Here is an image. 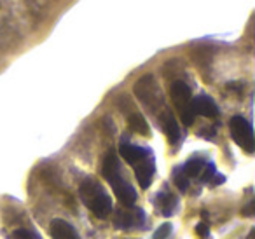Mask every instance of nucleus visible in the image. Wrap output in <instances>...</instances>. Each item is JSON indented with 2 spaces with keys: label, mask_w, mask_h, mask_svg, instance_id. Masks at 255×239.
<instances>
[{
  "label": "nucleus",
  "mask_w": 255,
  "mask_h": 239,
  "mask_svg": "<svg viewBox=\"0 0 255 239\" xmlns=\"http://www.w3.org/2000/svg\"><path fill=\"white\" fill-rule=\"evenodd\" d=\"M170 95H171V100H173L175 107L178 109V114H180V119L185 126H191L196 119V114L192 110V95H191V88H189L185 82L182 81H175L171 84V89H170Z\"/></svg>",
  "instance_id": "7ed1b4c3"
},
{
  "label": "nucleus",
  "mask_w": 255,
  "mask_h": 239,
  "mask_svg": "<svg viewBox=\"0 0 255 239\" xmlns=\"http://www.w3.org/2000/svg\"><path fill=\"white\" fill-rule=\"evenodd\" d=\"M196 232H198L199 236H201L203 239H208V227H206V224H198V227H196Z\"/></svg>",
  "instance_id": "6ab92c4d"
},
{
  "label": "nucleus",
  "mask_w": 255,
  "mask_h": 239,
  "mask_svg": "<svg viewBox=\"0 0 255 239\" xmlns=\"http://www.w3.org/2000/svg\"><path fill=\"white\" fill-rule=\"evenodd\" d=\"M102 173L107 178V182L112 185V190L116 192V196H117V199L121 201V204L131 208L136 201V190L133 189V187L126 182V178L123 176L119 159H117V155L114 150H110L109 154L105 155V159H103Z\"/></svg>",
  "instance_id": "f257e3e1"
},
{
  "label": "nucleus",
  "mask_w": 255,
  "mask_h": 239,
  "mask_svg": "<svg viewBox=\"0 0 255 239\" xmlns=\"http://www.w3.org/2000/svg\"><path fill=\"white\" fill-rule=\"evenodd\" d=\"M170 234H171V225L170 224H163L161 227H157L156 234H154V239H166Z\"/></svg>",
  "instance_id": "a211bd4d"
},
{
  "label": "nucleus",
  "mask_w": 255,
  "mask_h": 239,
  "mask_svg": "<svg viewBox=\"0 0 255 239\" xmlns=\"http://www.w3.org/2000/svg\"><path fill=\"white\" fill-rule=\"evenodd\" d=\"M81 199L96 217L105 218L112 211V199L109 194L103 190V187L95 180H84L79 189Z\"/></svg>",
  "instance_id": "f03ea898"
},
{
  "label": "nucleus",
  "mask_w": 255,
  "mask_h": 239,
  "mask_svg": "<svg viewBox=\"0 0 255 239\" xmlns=\"http://www.w3.org/2000/svg\"><path fill=\"white\" fill-rule=\"evenodd\" d=\"M229 129H231V136L236 141L238 147L243 148L247 154H252L255 150L254 129H252V124L245 117L234 116L229 120Z\"/></svg>",
  "instance_id": "20e7f679"
},
{
  "label": "nucleus",
  "mask_w": 255,
  "mask_h": 239,
  "mask_svg": "<svg viewBox=\"0 0 255 239\" xmlns=\"http://www.w3.org/2000/svg\"><path fill=\"white\" fill-rule=\"evenodd\" d=\"M205 164H206V162L203 161V159L194 157V159H191L189 162H185V166L182 168V171H184L185 176H199V173L203 171Z\"/></svg>",
  "instance_id": "4468645a"
},
{
  "label": "nucleus",
  "mask_w": 255,
  "mask_h": 239,
  "mask_svg": "<svg viewBox=\"0 0 255 239\" xmlns=\"http://www.w3.org/2000/svg\"><path fill=\"white\" fill-rule=\"evenodd\" d=\"M114 224L119 229H131V227H142L145 224V213L142 210H117L116 218H114Z\"/></svg>",
  "instance_id": "423d86ee"
},
{
  "label": "nucleus",
  "mask_w": 255,
  "mask_h": 239,
  "mask_svg": "<svg viewBox=\"0 0 255 239\" xmlns=\"http://www.w3.org/2000/svg\"><path fill=\"white\" fill-rule=\"evenodd\" d=\"M128 126H129L131 131H135V133L143 134V136H150L149 124H147V120L140 114H131V116L128 117Z\"/></svg>",
  "instance_id": "ddd939ff"
},
{
  "label": "nucleus",
  "mask_w": 255,
  "mask_h": 239,
  "mask_svg": "<svg viewBox=\"0 0 255 239\" xmlns=\"http://www.w3.org/2000/svg\"><path fill=\"white\" fill-rule=\"evenodd\" d=\"M175 183H177V187L182 190V192H185V190L189 189V180H187V176H185L184 171H180V169H177V173H175Z\"/></svg>",
  "instance_id": "dca6fc26"
},
{
  "label": "nucleus",
  "mask_w": 255,
  "mask_h": 239,
  "mask_svg": "<svg viewBox=\"0 0 255 239\" xmlns=\"http://www.w3.org/2000/svg\"><path fill=\"white\" fill-rule=\"evenodd\" d=\"M163 127H164V133H166L168 140H170V143H178V141H180V127H178L177 120H175L171 112H164Z\"/></svg>",
  "instance_id": "f8f14e48"
},
{
  "label": "nucleus",
  "mask_w": 255,
  "mask_h": 239,
  "mask_svg": "<svg viewBox=\"0 0 255 239\" xmlns=\"http://www.w3.org/2000/svg\"><path fill=\"white\" fill-rule=\"evenodd\" d=\"M215 166L212 164V162H206L205 168H203V171L199 173V178H201V182H213V176H215Z\"/></svg>",
  "instance_id": "2eb2a0df"
},
{
  "label": "nucleus",
  "mask_w": 255,
  "mask_h": 239,
  "mask_svg": "<svg viewBox=\"0 0 255 239\" xmlns=\"http://www.w3.org/2000/svg\"><path fill=\"white\" fill-rule=\"evenodd\" d=\"M51 238L53 239H81L77 231H75L67 220H61V218H56V220L51 222Z\"/></svg>",
  "instance_id": "9d476101"
},
{
  "label": "nucleus",
  "mask_w": 255,
  "mask_h": 239,
  "mask_svg": "<svg viewBox=\"0 0 255 239\" xmlns=\"http://www.w3.org/2000/svg\"><path fill=\"white\" fill-rule=\"evenodd\" d=\"M154 173H156V162H154V155L149 154L143 161H140L135 166V175L138 180L142 189H149V185L152 183Z\"/></svg>",
  "instance_id": "0eeeda50"
},
{
  "label": "nucleus",
  "mask_w": 255,
  "mask_h": 239,
  "mask_svg": "<svg viewBox=\"0 0 255 239\" xmlns=\"http://www.w3.org/2000/svg\"><path fill=\"white\" fill-rule=\"evenodd\" d=\"M119 154L126 162H129L131 166H136L140 161H143L147 155L152 154V152H150L149 148H143V147H138V145L123 141V143H121V147H119Z\"/></svg>",
  "instance_id": "6e6552de"
},
{
  "label": "nucleus",
  "mask_w": 255,
  "mask_h": 239,
  "mask_svg": "<svg viewBox=\"0 0 255 239\" xmlns=\"http://www.w3.org/2000/svg\"><path fill=\"white\" fill-rule=\"evenodd\" d=\"M135 95L138 96V100L142 103H145L147 107H152L156 98H159V88H157L156 81L152 75H145L135 84Z\"/></svg>",
  "instance_id": "39448f33"
},
{
  "label": "nucleus",
  "mask_w": 255,
  "mask_h": 239,
  "mask_svg": "<svg viewBox=\"0 0 255 239\" xmlns=\"http://www.w3.org/2000/svg\"><path fill=\"white\" fill-rule=\"evenodd\" d=\"M156 206L159 208V211L164 215V217H171V215L175 213V210H177V197L173 196V194L170 192H161L159 196L156 197Z\"/></svg>",
  "instance_id": "9b49d317"
},
{
  "label": "nucleus",
  "mask_w": 255,
  "mask_h": 239,
  "mask_svg": "<svg viewBox=\"0 0 255 239\" xmlns=\"http://www.w3.org/2000/svg\"><path fill=\"white\" fill-rule=\"evenodd\" d=\"M191 105L196 116H203V117L219 116V107H217V103L206 95H199V96H196V98H192Z\"/></svg>",
  "instance_id": "1a4fd4ad"
},
{
  "label": "nucleus",
  "mask_w": 255,
  "mask_h": 239,
  "mask_svg": "<svg viewBox=\"0 0 255 239\" xmlns=\"http://www.w3.org/2000/svg\"><path fill=\"white\" fill-rule=\"evenodd\" d=\"M12 239H40V238L32 231H26V229H18V231L12 234Z\"/></svg>",
  "instance_id": "f3484780"
},
{
  "label": "nucleus",
  "mask_w": 255,
  "mask_h": 239,
  "mask_svg": "<svg viewBox=\"0 0 255 239\" xmlns=\"http://www.w3.org/2000/svg\"><path fill=\"white\" fill-rule=\"evenodd\" d=\"M243 213L247 215V217H252V215H254V203H250V204H248V208H245V210H243Z\"/></svg>",
  "instance_id": "aec40b11"
}]
</instances>
